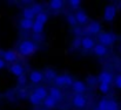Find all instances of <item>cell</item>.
Returning a JSON list of instances; mask_svg holds the SVG:
<instances>
[{"label": "cell", "mask_w": 121, "mask_h": 110, "mask_svg": "<svg viewBox=\"0 0 121 110\" xmlns=\"http://www.w3.org/2000/svg\"><path fill=\"white\" fill-rule=\"evenodd\" d=\"M38 50L37 43H34L31 40H24L19 45V53L24 56H31Z\"/></svg>", "instance_id": "obj_1"}, {"label": "cell", "mask_w": 121, "mask_h": 110, "mask_svg": "<svg viewBox=\"0 0 121 110\" xmlns=\"http://www.w3.org/2000/svg\"><path fill=\"white\" fill-rule=\"evenodd\" d=\"M98 40H99L100 45L107 47V46H112L117 41V35L111 32H102L98 35Z\"/></svg>", "instance_id": "obj_2"}, {"label": "cell", "mask_w": 121, "mask_h": 110, "mask_svg": "<svg viewBox=\"0 0 121 110\" xmlns=\"http://www.w3.org/2000/svg\"><path fill=\"white\" fill-rule=\"evenodd\" d=\"M117 16V7L114 5H107L104 11V20L107 22H112Z\"/></svg>", "instance_id": "obj_3"}, {"label": "cell", "mask_w": 121, "mask_h": 110, "mask_svg": "<svg viewBox=\"0 0 121 110\" xmlns=\"http://www.w3.org/2000/svg\"><path fill=\"white\" fill-rule=\"evenodd\" d=\"M100 31H101V25L98 21H92L85 29L87 34H100Z\"/></svg>", "instance_id": "obj_4"}, {"label": "cell", "mask_w": 121, "mask_h": 110, "mask_svg": "<svg viewBox=\"0 0 121 110\" xmlns=\"http://www.w3.org/2000/svg\"><path fill=\"white\" fill-rule=\"evenodd\" d=\"M98 80H99V82H100V83L111 84V83L113 82V75L109 73V72H106V70H104V72H101V73L99 74V76H98Z\"/></svg>", "instance_id": "obj_5"}, {"label": "cell", "mask_w": 121, "mask_h": 110, "mask_svg": "<svg viewBox=\"0 0 121 110\" xmlns=\"http://www.w3.org/2000/svg\"><path fill=\"white\" fill-rule=\"evenodd\" d=\"M72 103L77 108H85L87 104V100L83 95H75L72 100Z\"/></svg>", "instance_id": "obj_6"}, {"label": "cell", "mask_w": 121, "mask_h": 110, "mask_svg": "<svg viewBox=\"0 0 121 110\" xmlns=\"http://www.w3.org/2000/svg\"><path fill=\"white\" fill-rule=\"evenodd\" d=\"M94 46H95V43H94V40H93L92 37H85L81 39V47H82L83 49L91 50V49L94 48Z\"/></svg>", "instance_id": "obj_7"}, {"label": "cell", "mask_w": 121, "mask_h": 110, "mask_svg": "<svg viewBox=\"0 0 121 110\" xmlns=\"http://www.w3.org/2000/svg\"><path fill=\"white\" fill-rule=\"evenodd\" d=\"M2 57H4L5 62H15L18 59V55L13 50H6L2 53Z\"/></svg>", "instance_id": "obj_8"}, {"label": "cell", "mask_w": 121, "mask_h": 110, "mask_svg": "<svg viewBox=\"0 0 121 110\" xmlns=\"http://www.w3.org/2000/svg\"><path fill=\"white\" fill-rule=\"evenodd\" d=\"M30 80L32 83H40L41 81L43 80V74L39 72V70H32L30 74Z\"/></svg>", "instance_id": "obj_9"}, {"label": "cell", "mask_w": 121, "mask_h": 110, "mask_svg": "<svg viewBox=\"0 0 121 110\" xmlns=\"http://www.w3.org/2000/svg\"><path fill=\"white\" fill-rule=\"evenodd\" d=\"M72 88L77 93V95H82V93H85V90H86V84L82 81H74Z\"/></svg>", "instance_id": "obj_10"}, {"label": "cell", "mask_w": 121, "mask_h": 110, "mask_svg": "<svg viewBox=\"0 0 121 110\" xmlns=\"http://www.w3.org/2000/svg\"><path fill=\"white\" fill-rule=\"evenodd\" d=\"M9 72L13 75H15L17 77H19V76L24 75V67L21 65H19V63H13L9 67Z\"/></svg>", "instance_id": "obj_11"}, {"label": "cell", "mask_w": 121, "mask_h": 110, "mask_svg": "<svg viewBox=\"0 0 121 110\" xmlns=\"http://www.w3.org/2000/svg\"><path fill=\"white\" fill-rule=\"evenodd\" d=\"M33 94H34L35 96H38L41 101H43V100L48 96V90H47L45 87H38V88H35V90L33 91Z\"/></svg>", "instance_id": "obj_12"}, {"label": "cell", "mask_w": 121, "mask_h": 110, "mask_svg": "<svg viewBox=\"0 0 121 110\" xmlns=\"http://www.w3.org/2000/svg\"><path fill=\"white\" fill-rule=\"evenodd\" d=\"M93 52H94V54H95L96 56H105V55L107 54V47H105V46L98 43V45L94 46Z\"/></svg>", "instance_id": "obj_13"}, {"label": "cell", "mask_w": 121, "mask_h": 110, "mask_svg": "<svg viewBox=\"0 0 121 110\" xmlns=\"http://www.w3.org/2000/svg\"><path fill=\"white\" fill-rule=\"evenodd\" d=\"M48 96H51L52 98H54V100L58 102V101H60V100H61V97H62V94H61V91H60L58 88H55V87H52V88L48 90Z\"/></svg>", "instance_id": "obj_14"}, {"label": "cell", "mask_w": 121, "mask_h": 110, "mask_svg": "<svg viewBox=\"0 0 121 110\" xmlns=\"http://www.w3.org/2000/svg\"><path fill=\"white\" fill-rule=\"evenodd\" d=\"M75 19H77V22H78V24L85 25V24L88 21V15H87L83 11H78L77 14H75Z\"/></svg>", "instance_id": "obj_15"}, {"label": "cell", "mask_w": 121, "mask_h": 110, "mask_svg": "<svg viewBox=\"0 0 121 110\" xmlns=\"http://www.w3.org/2000/svg\"><path fill=\"white\" fill-rule=\"evenodd\" d=\"M20 27L25 31H28V29H32L33 27V20H28V19H22L20 21Z\"/></svg>", "instance_id": "obj_16"}, {"label": "cell", "mask_w": 121, "mask_h": 110, "mask_svg": "<svg viewBox=\"0 0 121 110\" xmlns=\"http://www.w3.org/2000/svg\"><path fill=\"white\" fill-rule=\"evenodd\" d=\"M42 103H43V106H45L46 108H48V109L54 108V107L56 106V101H55L54 98H52L51 96H47V97L42 101Z\"/></svg>", "instance_id": "obj_17"}, {"label": "cell", "mask_w": 121, "mask_h": 110, "mask_svg": "<svg viewBox=\"0 0 121 110\" xmlns=\"http://www.w3.org/2000/svg\"><path fill=\"white\" fill-rule=\"evenodd\" d=\"M47 20H48V15L45 12H41L35 15V22H39L41 25H45L47 22Z\"/></svg>", "instance_id": "obj_18"}, {"label": "cell", "mask_w": 121, "mask_h": 110, "mask_svg": "<svg viewBox=\"0 0 121 110\" xmlns=\"http://www.w3.org/2000/svg\"><path fill=\"white\" fill-rule=\"evenodd\" d=\"M43 76H45L46 80L52 81V80H55V77H56L58 75H56V73H55L54 69H46L45 73H43Z\"/></svg>", "instance_id": "obj_19"}, {"label": "cell", "mask_w": 121, "mask_h": 110, "mask_svg": "<svg viewBox=\"0 0 121 110\" xmlns=\"http://www.w3.org/2000/svg\"><path fill=\"white\" fill-rule=\"evenodd\" d=\"M49 7L53 11H59L62 7V1L61 0H52V1H49Z\"/></svg>", "instance_id": "obj_20"}, {"label": "cell", "mask_w": 121, "mask_h": 110, "mask_svg": "<svg viewBox=\"0 0 121 110\" xmlns=\"http://www.w3.org/2000/svg\"><path fill=\"white\" fill-rule=\"evenodd\" d=\"M22 15H24V19H28V20H32L33 18H35V14L33 13L31 7H26L22 12Z\"/></svg>", "instance_id": "obj_21"}, {"label": "cell", "mask_w": 121, "mask_h": 110, "mask_svg": "<svg viewBox=\"0 0 121 110\" xmlns=\"http://www.w3.org/2000/svg\"><path fill=\"white\" fill-rule=\"evenodd\" d=\"M32 31L34 34H41L42 31H43V25H41L39 22H33V27H32Z\"/></svg>", "instance_id": "obj_22"}, {"label": "cell", "mask_w": 121, "mask_h": 110, "mask_svg": "<svg viewBox=\"0 0 121 110\" xmlns=\"http://www.w3.org/2000/svg\"><path fill=\"white\" fill-rule=\"evenodd\" d=\"M107 110H119V104L114 100H108L107 102Z\"/></svg>", "instance_id": "obj_23"}, {"label": "cell", "mask_w": 121, "mask_h": 110, "mask_svg": "<svg viewBox=\"0 0 121 110\" xmlns=\"http://www.w3.org/2000/svg\"><path fill=\"white\" fill-rule=\"evenodd\" d=\"M28 100H30V102H31L32 104H34V106H39L41 102H42L40 98H39L38 96H35V95H34L33 93H32V94H31V95L28 96Z\"/></svg>", "instance_id": "obj_24"}, {"label": "cell", "mask_w": 121, "mask_h": 110, "mask_svg": "<svg viewBox=\"0 0 121 110\" xmlns=\"http://www.w3.org/2000/svg\"><path fill=\"white\" fill-rule=\"evenodd\" d=\"M54 83L58 86V87H64L65 86V76L64 75H58L54 80Z\"/></svg>", "instance_id": "obj_25"}, {"label": "cell", "mask_w": 121, "mask_h": 110, "mask_svg": "<svg viewBox=\"0 0 121 110\" xmlns=\"http://www.w3.org/2000/svg\"><path fill=\"white\" fill-rule=\"evenodd\" d=\"M107 102H108V100H106V98H101V100L99 101L98 109L96 110H107Z\"/></svg>", "instance_id": "obj_26"}, {"label": "cell", "mask_w": 121, "mask_h": 110, "mask_svg": "<svg viewBox=\"0 0 121 110\" xmlns=\"http://www.w3.org/2000/svg\"><path fill=\"white\" fill-rule=\"evenodd\" d=\"M109 88H111L109 84H106V83H100V84H99V90H100L102 94H108Z\"/></svg>", "instance_id": "obj_27"}, {"label": "cell", "mask_w": 121, "mask_h": 110, "mask_svg": "<svg viewBox=\"0 0 121 110\" xmlns=\"http://www.w3.org/2000/svg\"><path fill=\"white\" fill-rule=\"evenodd\" d=\"M67 21H68V24L72 27H75V25L78 24L77 22V19H75V15H73V14H68L67 15Z\"/></svg>", "instance_id": "obj_28"}, {"label": "cell", "mask_w": 121, "mask_h": 110, "mask_svg": "<svg viewBox=\"0 0 121 110\" xmlns=\"http://www.w3.org/2000/svg\"><path fill=\"white\" fill-rule=\"evenodd\" d=\"M64 76H65V86H66V87L73 86L74 80L72 78V76H69V75H64Z\"/></svg>", "instance_id": "obj_29"}, {"label": "cell", "mask_w": 121, "mask_h": 110, "mask_svg": "<svg viewBox=\"0 0 121 110\" xmlns=\"http://www.w3.org/2000/svg\"><path fill=\"white\" fill-rule=\"evenodd\" d=\"M32 11H33V13L37 15V14H39V13H41L42 12V6L41 5H38V4H35V5H33L32 7Z\"/></svg>", "instance_id": "obj_30"}, {"label": "cell", "mask_w": 121, "mask_h": 110, "mask_svg": "<svg viewBox=\"0 0 121 110\" xmlns=\"http://www.w3.org/2000/svg\"><path fill=\"white\" fill-rule=\"evenodd\" d=\"M72 47H73V48H79V47H81V37H77L73 40Z\"/></svg>", "instance_id": "obj_31"}, {"label": "cell", "mask_w": 121, "mask_h": 110, "mask_svg": "<svg viewBox=\"0 0 121 110\" xmlns=\"http://www.w3.org/2000/svg\"><path fill=\"white\" fill-rule=\"evenodd\" d=\"M114 84L118 89H121V74H118L114 78Z\"/></svg>", "instance_id": "obj_32"}, {"label": "cell", "mask_w": 121, "mask_h": 110, "mask_svg": "<svg viewBox=\"0 0 121 110\" xmlns=\"http://www.w3.org/2000/svg\"><path fill=\"white\" fill-rule=\"evenodd\" d=\"M18 83H19L20 86H25V84L27 83V77H26V75L19 76V77H18Z\"/></svg>", "instance_id": "obj_33"}, {"label": "cell", "mask_w": 121, "mask_h": 110, "mask_svg": "<svg viewBox=\"0 0 121 110\" xmlns=\"http://www.w3.org/2000/svg\"><path fill=\"white\" fill-rule=\"evenodd\" d=\"M18 96H19L20 98H26V97H27V90H26L25 88L20 89L19 93H18Z\"/></svg>", "instance_id": "obj_34"}, {"label": "cell", "mask_w": 121, "mask_h": 110, "mask_svg": "<svg viewBox=\"0 0 121 110\" xmlns=\"http://www.w3.org/2000/svg\"><path fill=\"white\" fill-rule=\"evenodd\" d=\"M68 4L71 5V7L72 8H78L79 6H80V1L79 0H71V1H68Z\"/></svg>", "instance_id": "obj_35"}, {"label": "cell", "mask_w": 121, "mask_h": 110, "mask_svg": "<svg viewBox=\"0 0 121 110\" xmlns=\"http://www.w3.org/2000/svg\"><path fill=\"white\" fill-rule=\"evenodd\" d=\"M33 42L34 43H37V42H39V41H42V37H41V34H34L33 35Z\"/></svg>", "instance_id": "obj_36"}, {"label": "cell", "mask_w": 121, "mask_h": 110, "mask_svg": "<svg viewBox=\"0 0 121 110\" xmlns=\"http://www.w3.org/2000/svg\"><path fill=\"white\" fill-rule=\"evenodd\" d=\"M5 63H6V62H5L2 59H0V69H2V68L5 67Z\"/></svg>", "instance_id": "obj_37"}, {"label": "cell", "mask_w": 121, "mask_h": 110, "mask_svg": "<svg viewBox=\"0 0 121 110\" xmlns=\"http://www.w3.org/2000/svg\"><path fill=\"white\" fill-rule=\"evenodd\" d=\"M88 82H94V78H92V77H88Z\"/></svg>", "instance_id": "obj_38"}]
</instances>
